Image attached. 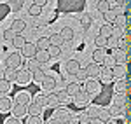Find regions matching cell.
Returning a JSON list of instances; mask_svg holds the SVG:
<instances>
[{
	"mask_svg": "<svg viewBox=\"0 0 131 124\" xmlns=\"http://www.w3.org/2000/svg\"><path fill=\"white\" fill-rule=\"evenodd\" d=\"M100 89H101L100 81H96V79H88L86 84H84V91L89 93V94H98Z\"/></svg>",
	"mask_w": 131,
	"mask_h": 124,
	"instance_id": "cell-1",
	"label": "cell"
},
{
	"mask_svg": "<svg viewBox=\"0 0 131 124\" xmlns=\"http://www.w3.org/2000/svg\"><path fill=\"white\" fill-rule=\"evenodd\" d=\"M63 68H65V72L68 73V75H77V72L81 70V63L79 60H68V61L63 65Z\"/></svg>",
	"mask_w": 131,
	"mask_h": 124,
	"instance_id": "cell-2",
	"label": "cell"
},
{
	"mask_svg": "<svg viewBox=\"0 0 131 124\" xmlns=\"http://www.w3.org/2000/svg\"><path fill=\"white\" fill-rule=\"evenodd\" d=\"M21 61H23V58H21L19 52H9V56H7V68H19Z\"/></svg>",
	"mask_w": 131,
	"mask_h": 124,
	"instance_id": "cell-3",
	"label": "cell"
},
{
	"mask_svg": "<svg viewBox=\"0 0 131 124\" xmlns=\"http://www.w3.org/2000/svg\"><path fill=\"white\" fill-rule=\"evenodd\" d=\"M107 49H101V47H96L94 51H93V61L98 63V65H101V63H105V60H107Z\"/></svg>",
	"mask_w": 131,
	"mask_h": 124,
	"instance_id": "cell-4",
	"label": "cell"
},
{
	"mask_svg": "<svg viewBox=\"0 0 131 124\" xmlns=\"http://www.w3.org/2000/svg\"><path fill=\"white\" fill-rule=\"evenodd\" d=\"M37 51H39V49H37V44H31V42H28V44H26V46L21 49V54H23L25 58H28V60H30V58H35Z\"/></svg>",
	"mask_w": 131,
	"mask_h": 124,
	"instance_id": "cell-5",
	"label": "cell"
},
{
	"mask_svg": "<svg viewBox=\"0 0 131 124\" xmlns=\"http://www.w3.org/2000/svg\"><path fill=\"white\" fill-rule=\"evenodd\" d=\"M40 86H42V89H44V91H47V93H52V91L56 89V79H54L52 75H47Z\"/></svg>",
	"mask_w": 131,
	"mask_h": 124,
	"instance_id": "cell-6",
	"label": "cell"
},
{
	"mask_svg": "<svg viewBox=\"0 0 131 124\" xmlns=\"http://www.w3.org/2000/svg\"><path fill=\"white\" fill-rule=\"evenodd\" d=\"M31 79H33V77H31V72L28 68H26V70H18V84L26 86V84H30Z\"/></svg>",
	"mask_w": 131,
	"mask_h": 124,
	"instance_id": "cell-7",
	"label": "cell"
},
{
	"mask_svg": "<svg viewBox=\"0 0 131 124\" xmlns=\"http://www.w3.org/2000/svg\"><path fill=\"white\" fill-rule=\"evenodd\" d=\"M115 75H114V68H101V73H100V82L103 84H108L112 82V79H114Z\"/></svg>",
	"mask_w": 131,
	"mask_h": 124,
	"instance_id": "cell-8",
	"label": "cell"
},
{
	"mask_svg": "<svg viewBox=\"0 0 131 124\" xmlns=\"http://www.w3.org/2000/svg\"><path fill=\"white\" fill-rule=\"evenodd\" d=\"M10 112H12L14 117L19 119V117H25V115L28 114V107H26V105H21V103H14V107H12Z\"/></svg>",
	"mask_w": 131,
	"mask_h": 124,
	"instance_id": "cell-9",
	"label": "cell"
},
{
	"mask_svg": "<svg viewBox=\"0 0 131 124\" xmlns=\"http://www.w3.org/2000/svg\"><path fill=\"white\" fill-rule=\"evenodd\" d=\"M88 73H89V79H96V77H100V73H101V66L98 65V63H89L88 66Z\"/></svg>",
	"mask_w": 131,
	"mask_h": 124,
	"instance_id": "cell-10",
	"label": "cell"
},
{
	"mask_svg": "<svg viewBox=\"0 0 131 124\" xmlns=\"http://www.w3.org/2000/svg\"><path fill=\"white\" fill-rule=\"evenodd\" d=\"M65 91L70 94V96H73V98H75L77 94L82 93V87H81V84H79V82H70V84H67Z\"/></svg>",
	"mask_w": 131,
	"mask_h": 124,
	"instance_id": "cell-11",
	"label": "cell"
},
{
	"mask_svg": "<svg viewBox=\"0 0 131 124\" xmlns=\"http://www.w3.org/2000/svg\"><path fill=\"white\" fill-rule=\"evenodd\" d=\"M89 100H91V94L86 93V91H82L81 94H77V96L73 98V102H75L77 107H84V105H88V103H89Z\"/></svg>",
	"mask_w": 131,
	"mask_h": 124,
	"instance_id": "cell-12",
	"label": "cell"
},
{
	"mask_svg": "<svg viewBox=\"0 0 131 124\" xmlns=\"http://www.w3.org/2000/svg\"><path fill=\"white\" fill-rule=\"evenodd\" d=\"M31 100V96H30V93H26V91H19V93L16 94V103H21V105H28L31 103L30 102Z\"/></svg>",
	"mask_w": 131,
	"mask_h": 124,
	"instance_id": "cell-13",
	"label": "cell"
},
{
	"mask_svg": "<svg viewBox=\"0 0 131 124\" xmlns=\"http://www.w3.org/2000/svg\"><path fill=\"white\" fill-rule=\"evenodd\" d=\"M12 107L14 105H12V102H10L7 96H0V112H4V114L5 112H10Z\"/></svg>",
	"mask_w": 131,
	"mask_h": 124,
	"instance_id": "cell-14",
	"label": "cell"
},
{
	"mask_svg": "<svg viewBox=\"0 0 131 124\" xmlns=\"http://www.w3.org/2000/svg\"><path fill=\"white\" fill-rule=\"evenodd\" d=\"M56 119H60L63 124H70L73 121L68 110H56Z\"/></svg>",
	"mask_w": 131,
	"mask_h": 124,
	"instance_id": "cell-15",
	"label": "cell"
},
{
	"mask_svg": "<svg viewBox=\"0 0 131 124\" xmlns=\"http://www.w3.org/2000/svg\"><path fill=\"white\" fill-rule=\"evenodd\" d=\"M35 60L40 63V65H46V63H49L52 58H51L49 51H37V54H35Z\"/></svg>",
	"mask_w": 131,
	"mask_h": 124,
	"instance_id": "cell-16",
	"label": "cell"
},
{
	"mask_svg": "<svg viewBox=\"0 0 131 124\" xmlns=\"http://www.w3.org/2000/svg\"><path fill=\"white\" fill-rule=\"evenodd\" d=\"M37 49H39V51H49L51 49L49 37H40V39L37 40Z\"/></svg>",
	"mask_w": 131,
	"mask_h": 124,
	"instance_id": "cell-17",
	"label": "cell"
},
{
	"mask_svg": "<svg viewBox=\"0 0 131 124\" xmlns=\"http://www.w3.org/2000/svg\"><path fill=\"white\" fill-rule=\"evenodd\" d=\"M4 79L9 81V82H18V70L16 68H5Z\"/></svg>",
	"mask_w": 131,
	"mask_h": 124,
	"instance_id": "cell-18",
	"label": "cell"
},
{
	"mask_svg": "<svg viewBox=\"0 0 131 124\" xmlns=\"http://www.w3.org/2000/svg\"><path fill=\"white\" fill-rule=\"evenodd\" d=\"M42 105H39L37 102H31L28 105V115H42Z\"/></svg>",
	"mask_w": 131,
	"mask_h": 124,
	"instance_id": "cell-19",
	"label": "cell"
},
{
	"mask_svg": "<svg viewBox=\"0 0 131 124\" xmlns=\"http://www.w3.org/2000/svg\"><path fill=\"white\" fill-rule=\"evenodd\" d=\"M49 40H51V46H63V44H65V39H63V35H61V33H51L49 35Z\"/></svg>",
	"mask_w": 131,
	"mask_h": 124,
	"instance_id": "cell-20",
	"label": "cell"
},
{
	"mask_svg": "<svg viewBox=\"0 0 131 124\" xmlns=\"http://www.w3.org/2000/svg\"><path fill=\"white\" fill-rule=\"evenodd\" d=\"M112 31H114V26H112L110 23H103L100 26V33L98 35H103V37L108 39V37H112Z\"/></svg>",
	"mask_w": 131,
	"mask_h": 124,
	"instance_id": "cell-21",
	"label": "cell"
},
{
	"mask_svg": "<svg viewBox=\"0 0 131 124\" xmlns=\"http://www.w3.org/2000/svg\"><path fill=\"white\" fill-rule=\"evenodd\" d=\"M10 28H12V30L16 31L18 35H19L21 31L26 28V23H25L23 19H14V21H12V25H10Z\"/></svg>",
	"mask_w": 131,
	"mask_h": 124,
	"instance_id": "cell-22",
	"label": "cell"
},
{
	"mask_svg": "<svg viewBox=\"0 0 131 124\" xmlns=\"http://www.w3.org/2000/svg\"><path fill=\"white\" fill-rule=\"evenodd\" d=\"M96 9H98V12H101V14H107V12L110 10V2H108V0H100V2L96 4Z\"/></svg>",
	"mask_w": 131,
	"mask_h": 124,
	"instance_id": "cell-23",
	"label": "cell"
},
{
	"mask_svg": "<svg viewBox=\"0 0 131 124\" xmlns=\"http://www.w3.org/2000/svg\"><path fill=\"white\" fill-rule=\"evenodd\" d=\"M31 77H33V81H35V82L42 84V82H44V79H46V77H47V75H46V72H44V70H42V68H37V70H35V72L31 73Z\"/></svg>",
	"mask_w": 131,
	"mask_h": 124,
	"instance_id": "cell-24",
	"label": "cell"
},
{
	"mask_svg": "<svg viewBox=\"0 0 131 124\" xmlns=\"http://www.w3.org/2000/svg\"><path fill=\"white\" fill-rule=\"evenodd\" d=\"M35 102L39 105H42V107H51V102H49V96H46L44 93H39L37 96H35Z\"/></svg>",
	"mask_w": 131,
	"mask_h": 124,
	"instance_id": "cell-25",
	"label": "cell"
},
{
	"mask_svg": "<svg viewBox=\"0 0 131 124\" xmlns=\"http://www.w3.org/2000/svg\"><path fill=\"white\" fill-rule=\"evenodd\" d=\"M101 110H103V108H100V107H89V108L86 110V114L89 115V119L93 121V119H98V117H100Z\"/></svg>",
	"mask_w": 131,
	"mask_h": 124,
	"instance_id": "cell-26",
	"label": "cell"
},
{
	"mask_svg": "<svg viewBox=\"0 0 131 124\" xmlns=\"http://www.w3.org/2000/svg\"><path fill=\"white\" fill-rule=\"evenodd\" d=\"M60 33L63 35V39H65L67 42L72 40V39H73V35H75V33H73V30H72V26H63Z\"/></svg>",
	"mask_w": 131,
	"mask_h": 124,
	"instance_id": "cell-27",
	"label": "cell"
},
{
	"mask_svg": "<svg viewBox=\"0 0 131 124\" xmlns=\"http://www.w3.org/2000/svg\"><path fill=\"white\" fill-rule=\"evenodd\" d=\"M94 44H96V47L107 49V47H108V39H107V37H103V35H98V37L94 39Z\"/></svg>",
	"mask_w": 131,
	"mask_h": 124,
	"instance_id": "cell-28",
	"label": "cell"
},
{
	"mask_svg": "<svg viewBox=\"0 0 131 124\" xmlns=\"http://www.w3.org/2000/svg\"><path fill=\"white\" fill-rule=\"evenodd\" d=\"M26 44H28V42L25 40V37H23V35H16V39L12 40V46H14L16 49H23Z\"/></svg>",
	"mask_w": 131,
	"mask_h": 124,
	"instance_id": "cell-29",
	"label": "cell"
},
{
	"mask_svg": "<svg viewBox=\"0 0 131 124\" xmlns=\"http://www.w3.org/2000/svg\"><path fill=\"white\" fill-rule=\"evenodd\" d=\"M114 58H115V63H117V65H124V61H126V52L122 51H119V49H117V51H115V54H114Z\"/></svg>",
	"mask_w": 131,
	"mask_h": 124,
	"instance_id": "cell-30",
	"label": "cell"
},
{
	"mask_svg": "<svg viewBox=\"0 0 131 124\" xmlns=\"http://www.w3.org/2000/svg\"><path fill=\"white\" fill-rule=\"evenodd\" d=\"M75 79H77V81H88V79H89V73H88V68H81V70H79V72H77V75H75Z\"/></svg>",
	"mask_w": 131,
	"mask_h": 124,
	"instance_id": "cell-31",
	"label": "cell"
},
{
	"mask_svg": "<svg viewBox=\"0 0 131 124\" xmlns=\"http://www.w3.org/2000/svg\"><path fill=\"white\" fill-rule=\"evenodd\" d=\"M39 65H40V63L37 61V60H35V58H30V60H28V63H26V66H28V70H30L31 73L35 72V70H37V68H40V66H39Z\"/></svg>",
	"mask_w": 131,
	"mask_h": 124,
	"instance_id": "cell-32",
	"label": "cell"
},
{
	"mask_svg": "<svg viewBox=\"0 0 131 124\" xmlns=\"http://www.w3.org/2000/svg\"><path fill=\"white\" fill-rule=\"evenodd\" d=\"M68 102H70V94L67 93L65 89L61 93H58V103H68Z\"/></svg>",
	"mask_w": 131,
	"mask_h": 124,
	"instance_id": "cell-33",
	"label": "cell"
},
{
	"mask_svg": "<svg viewBox=\"0 0 131 124\" xmlns=\"http://www.w3.org/2000/svg\"><path fill=\"white\" fill-rule=\"evenodd\" d=\"M16 35H18V33H16V31H14V30H12V28H7V30H5V31H4V39H5V40H7V42H12V40H14V39H16Z\"/></svg>",
	"mask_w": 131,
	"mask_h": 124,
	"instance_id": "cell-34",
	"label": "cell"
},
{
	"mask_svg": "<svg viewBox=\"0 0 131 124\" xmlns=\"http://www.w3.org/2000/svg\"><path fill=\"white\" fill-rule=\"evenodd\" d=\"M91 23H93V19H91L89 14H82V16H81V25L84 26V28H89Z\"/></svg>",
	"mask_w": 131,
	"mask_h": 124,
	"instance_id": "cell-35",
	"label": "cell"
},
{
	"mask_svg": "<svg viewBox=\"0 0 131 124\" xmlns=\"http://www.w3.org/2000/svg\"><path fill=\"white\" fill-rule=\"evenodd\" d=\"M26 124H42V115H28Z\"/></svg>",
	"mask_w": 131,
	"mask_h": 124,
	"instance_id": "cell-36",
	"label": "cell"
},
{
	"mask_svg": "<svg viewBox=\"0 0 131 124\" xmlns=\"http://www.w3.org/2000/svg\"><path fill=\"white\" fill-rule=\"evenodd\" d=\"M49 54H51V58H60L61 56V47L60 46H51Z\"/></svg>",
	"mask_w": 131,
	"mask_h": 124,
	"instance_id": "cell-37",
	"label": "cell"
},
{
	"mask_svg": "<svg viewBox=\"0 0 131 124\" xmlns=\"http://www.w3.org/2000/svg\"><path fill=\"white\" fill-rule=\"evenodd\" d=\"M40 12H42V7H40V5H35V4L28 9V14L33 16V18H35V16H40Z\"/></svg>",
	"mask_w": 131,
	"mask_h": 124,
	"instance_id": "cell-38",
	"label": "cell"
},
{
	"mask_svg": "<svg viewBox=\"0 0 131 124\" xmlns=\"http://www.w3.org/2000/svg\"><path fill=\"white\" fill-rule=\"evenodd\" d=\"M110 117H112V114L108 112V110H101L98 121H101V122H108V121H110Z\"/></svg>",
	"mask_w": 131,
	"mask_h": 124,
	"instance_id": "cell-39",
	"label": "cell"
},
{
	"mask_svg": "<svg viewBox=\"0 0 131 124\" xmlns=\"http://www.w3.org/2000/svg\"><path fill=\"white\" fill-rule=\"evenodd\" d=\"M10 89V82L5 79H0V93H7Z\"/></svg>",
	"mask_w": 131,
	"mask_h": 124,
	"instance_id": "cell-40",
	"label": "cell"
},
{
	"mask_svg": "<svg viewBox=\"0 0 131 124\" xmlns=\"http://www.w3.org/2000/svg\"><path fill=\"white\" fill-rule=\"evenodd\" d=\"M117 63H115V58L114 56H107V60H105V66L107 68H114Z\"/></svg>",
	"mask_w": 131,
	"mask_h": 124,
	"instance_id": "cell-41",
	"label": "cell"
},
{
	"mask_svg": "<svg viewBox=\"0 0 131 124\" xmlns=\"http://www.w3.org/2000/svg\"><path fill=\"white\" fill-rule=\"evenodd\" d=\"M122 73H124V65H115L114 66V75L115 77H121Z\"/></svg>",
	"mask_w": 131,
	"mask_h": 124,
	"instance_id": "cell-42",
	"label": "cell"
},
{
	"mask_svg": "<svg viewBox=\"0 0 131 124\" xmlns=\"http://www.w3.org/2000/svg\"><path fill=\"white\" fill-rule=\"evenodd\" d=\"M119 39H117V37H114V35H112V37H108V47H115V46H119Z\"/></svg>",
	"mask_w": 131,
	"mask_h": 124,
	"instance_id": "cell-43",
	"label": "cell"
},
{
	"mask_svg": "<svg viewBox=\"0 0 131 124\" xmlns=\"http://www.w3.org/2000/svg\"><path fill=\"white\" fill-rule=\"evenodd\" d=\"M5 124H19V119H18V117H14V115H12V117H9V119H7V121H5Z\"/></svg>",
	"mask_w": 131,
	"mask_h": 124,
	"instance_id": "cell-44",
	"label": "cell"
},
{
	"mask_svg": "<svg viewBox=\"0 0 131 124\" xmlns=\"http://www.w3.org/2000/svg\"><path fill=\"white\" fill-rule=\"evenodd\" d=\"M46 124H63V122H61L60 119H56V117H52V119H49V121H47Z\"/></svg>",
	"mask_w": 131,
	"mask_h": 124,
	"instance_id": "cell-45",
	"label": "cell"
},
{
	"mask_svg": "<svg viewBox=\"0 0 131 124\" xmlns=\"http://www.w3.org/2000/svg\"><path fill=\"white\" fill-rule=\"evenodd\" d=\"M33 4H35V5H40V7H44V5L47 4V0H33Z\"/></svg>",
	"mask_w": 131,
	"mask_h": 124,
	"instance_id": "cell-46",
	"label": "cell"
},
{
	"mask_svg": "<svg viewBox=\"0 0 131 124\" xmlns=\"http://www.w3.org/2000/svg\"><path fill=\"white\" fill-rule=\"evenodd\" d=\"M70 124H84V122H81V121H72Z\"/></svg>",
	"mask_w": 131,
	"mask_h": 124,
	"instance_id": "cell-47",
	"label": "cell"
},
{
	"mask_svg": "<svg viewBox=\"0 0 131 124\" xmlns=\"http://www.w3.org/2000/svg\"><path fill=\"white\" fill-rule=\"evenodd\" d=\"M101 124H114V122H112V121H108V122H101Z\"/></svg>",
	"mask_w": 131,
	"mask_h": 124,
	"instance_id": "cell-48",
	"label": "cell"
}]
</instances>
